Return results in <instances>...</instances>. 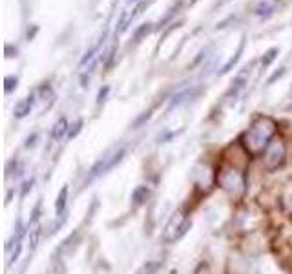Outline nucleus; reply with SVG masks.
I'll use <instances>...</instances> for the list:
<instances>
[{"label":"nucleus","mask_w":292,"mask_h":274,"mask_svg":"<svg viewBox=\"0 0 292 274\" xmlns=\"http://www.w3.org/2000/svg\"><path fill=\"white\" fill-rule=\"evenodd\" d=\"M276 128H278V124H276L274 119L267 117V115H259L258 119H254L250 128L243 135V145L250 154H259L269 146L270 141L274 139Z\"/></svg>","instance_id":"f257e3e1"},{"label":"nucleus","mask_w":292,"mask_h":274,"mask_svg":"<svg viewBox=\"0 0 292 274\" xmlns=\"http://www.w3.org/2000/svg\"><path fill=\"white\" fill-rule=\"evenodd\" d=\"M285 154H287V148H285L283 139L274 137V139L269 143V146L265 148V154H263L265 167L269 168V170H276L278 167L283 165V161H285Z\"/></svg>","instance_id":"f03ea898"},{"label":"nucleus","mask_w":292,"mask_h":274,"mask_svg":"<svg viewBox=\"0 0 292 274\" xmlns=\"http://www.w3.org/2000/svg\"><path fill=\"white\" fill-rule=\"evenodd\" d=\"M190 227V221L186 219L185 216V210L183 208H179L177 212L170 218V221L166 223V227H164V232H163V240L164 241H175L179 240L181 236L185 234L186 229Z\"/></svg>","instance_id":"7ed1b4c3"},{"label":"nucleus","mask_w":292,"mask_h":274,"mask_svg":"<svg viewBox=\"0 0 292 274\" xmlns=\"http://www.w3.org/2000/svg\"><path fill=\"white\" fill-rule=\"evenodd\" d=\"M124 157V148H121V150H117L113 156L110 157H102L101 161H97L95 165H93V168L90 170V178H88V181H91V179L99 178V176H102V174L110 172L115 165H119L121 163V159Z\"/></svg>","instance_id":"20e7f679"},{"label":"nucleus","mask_w":292,"mask_h":274,"mask_svg":"<svg viewBox=\"0 0 292 274\" xmlns=\"http://www.w3.org/2000/svg\"><path fill=\"white\" fill-rule=\"evenodd\" d=\"M221 185H223V188L228 192H232V194H239V192H243V186H245V179H243V176L237 170H234V168H230V170H225V172L221 174Z\"/></svg>","instance_id":"39448f33"},{"label":"nucleus","mask_w":292,"mask_h":274,"mask_svg":"<svg viewBox=\"0 0 292 274\" xmlns=\"http://www.w3.org/2000/svg\"><path fill=\"white\" fill-rule=\"evenodd\" d=\"M33 104H35V97L33 95H28V97H24V99H20V101L15 104V110H13V112H15V117L24 119L29 112H31Z\"/></svg>","instance_id":"423d86ee"},{"label":"nucleus","mask_w":292,"mask_h":274,"mask_svg":"<svg viewBox=\"0 0 292 274\" xmlns=\"http://www.w3.org/2000/svg\"><path fill=\"white\" fill-rule=\"evenodd\" d=\"M247 75H248V68H245L239 75H237L234 81H232V86H230V90H228V93L226 95L230 97V95H237L239 93V90H243L245 88V84H247Z\"/></svg>","instance_id":"0eeeda50"},{"label":"nucleus","mask_w":292,"mask_h":274,"mask_svg":"<svg viewBox=\"0 0 292 274\" xmlns=\"http://www.w3.org/2000/svg\"><path fill=\"white\" fill-rule=\"evenodd\" d=\"M196 95H199V90H197V88L185 90V91H181V93L174 95V99H172V102H170V108L179 106V104H183V102H186V101H190V99H194Z\"/></svg>","instance_id":"6e6552de"},{"label":"nucleus","mask_w":292,"mask_h":274,"mask_svg":"<svg viewBox=\"0 0 292 274\" xmlns=\"http://www.w3.org/2000/svg\"><path fill=\"white\" fill-rule=\"evenodd\" d=\"M148 196H150L148 186H145V185L137 186V188L132 192V201H134V207H141V205H143V203L148 199Z\"/></svg>","instance_id":"1a4fd4ad"},{"label":"nucleus","mask_w":292,"mask_h":274,"mask_svg":"<svg viewBox=\"0 0 292 274\" xmlns=\"http://www.w3.org/2000/svg\"><path fill=\"white\" fill-rule=\"evenodd\" d=\"M243 48H245V37H243L241 39V42H239V46H237V51H236V55L232 57L230 61L226 62L225 66L221 68V70H219V75H225V73H228L232 70V68L236 66L237 64V61H239V57H241V53H243Z\"/></svg>","instance_id":"9d476101"},{"label":"nucleus","mask_w":292,"mask_h":274,"mask_svg":"<svg viewBox=\"0 0 292 274\" xmlns=\"http://www.w3.org/2000/svg\"><path fill=\"white\" fill-rule=\"evenodd\" d=\"M68 130H70V126H68L66 117H61L55 124H53V130H51V137H53L55 141L57 139H62Z\"/></svg>","instance_id":"9b49d317"},{"label":"nucleus","mask_w":292,"mask_h":274,"mask_svg":"<svg viewBox=\"0 0 292 274\" xmlns=\"http://www.w3.org/2000/svg\"><path fill=\"white\" fill-rule=\"evenodd\" d=\"M66 203H68V186H62L59 196L55 199V212L57 216H62L64 210H66Z\"/></svg>","instance_id":"f8f14e48"},{"label":"nucleus","mask_w":292,"mask_h":274,"mask_svg":"<svg viewBox=\"0 0 292 274\" xmlns=\"http://www.w3.org/2000/svg\"><path fill=\"white\" fill-rule=\"evenodd\" d=\"M152 31H153V24H150V22L141 24L139 28L134 31V37H132V40H134L135 44H137V42H141V40L145 39V37H148V35L152 33Z\"/></svg>","instance_id":"ddd939ff"},{"label":"nucleus","mask_w":292,"mask_h":274,"mask_svg":"<svg viewBox=\"0 0 292 274\" xmlns=\"http://www.w3.org/2000/svg\"><path fill=\"white\" fill-rule=\"evenodd\" d=\"M280 55V48H270V50H267L263 53V57H261V66L263 68H269L272 62H274L276 57Z\"/></svg>","instance_id":"4468645a"},{"label":"nucleus","mask_w":292,"mask_h":274,"mask_svg":"<svg viewBox=\"0 0 292 274\" xmlns=\"http://www.w3.org/2000/svg\"><path fill=\"white\" fill-rule=\"evenodd\" d=\"M179 7H181V2H177V4H174V6L170 7L168 11H166V15H164V17L161 18V20H159L157 29H163V28H164V24L170 22V18H172V17H174V15H175V13L179 11Z\"/></svg>","instance_id":"2eb2a0df"},{"label":"nucleus","mask_w":292,"mask_h":274,"mask_svg":"<svg viewBox=\"0 0 292 274\" xmlns=\"http://www.w3.org/2000/svg\"><path fill=\"white\" fill-rule=\"evenodd\" d=\"M272 11H274V6H272V4H267V2H261V4L256 6V15H258V17H270Z\"/></svg>","instance_id":"dca6fc26"},{"label":"nucleus","mask_w":292,"mask_h":274,"mask_svg":"<svg viewBox=\"0 0 292 274\" xmlns=\"http://www.w3.org/2000/svg\"><path fill=\"white\" fill-rule=\"evenodd\" d=\"M4 84H6V86H4V90H6V93H11L13 90H15V88L18 86V79H17V77H13V75H7V77L4 79Z\"/></svg>","instance_id":"f3484780"},{"label":"nucleus","mask_w":292,"mask_h":274,"mask_svg":"<svg viewBox=\"0 0 292 274\" xmlns=\"http://www.w3.org/2000/svg\"><path fill=\"white\" fill-rule=\"evenodd\" d=\"M283 205L287 207V210H289V212H292V183L287 186L285 194H283Z\"/></svg>","instance_id":"a211bd4d"},{"label":"nucleus","mask_w":292,"mask_h":274,"mask_svg":"<svg viewBox=\"0 0 292 274\" xmlns=\"http://www.w3.org/2000/svg\"><path fill=\"white\" fill-rule=\"evenodd\" d=\"M39 240H40V229L29 230V245H31V251H35V249H37V245H39Z\"/></svg>","instance_id":"6ab92c4d"},{"label":"nucleus","mask_w":292,"mask_h":274,"mask_svg":"<svg viewBox=\"0 0 292 274\" xmlns=\"http://www.w3.org/2000/svg\"><path fill=\"white\" fill-rule=\"evenodd\" d=\"M80 128H82V121L79 119L77 123L70 126V130H68V137H70V139H73V137H77V135H79V132H80Z\"/></svg>","instance_id":"aec40b11"},{"label":"nucleus","mask_w":292,"mask_h":274,"mask_svg":"<svg viewBox=\"0 0 292 274\" xmlns=\"http://www.w3.org/2000/svg\"><path fill=\"white\" fill-rule=\"evenodd\" d=\"M37 33H39V26H37V24H31L28 28V31H26V40H33L35 37H37Z\"/></svg>","instance_id":"412c9836"},{"label":"nucleus","mask_w":292,"mask_h":274,"mask_svg":"<svg viewBox=\"0 0 292 274\" xmlns=\"http://www.w3.org/2000/svg\"><path fill=\"white\" fill-rule=\"evenodd\" d=\"M108 93H110V88H108V86H104V88L99 90V95H97V104H102V102L106 101Z\"/></svg>","instance_id":"4be33fe9"},{"label":"nucleus","mask_w":292,"mask_h":274,"mask_svg":"<svg viewBox=\"0 0 292 274\" xmlns=\"http://www.w3.org/2000/svg\"><path fill=\"white\" fill-rule=\"evenodd\" d=\"M283 75H285V68H280V70H278V72H276V73H272V77H269V81H267V84L276 83V81H278V79H281V77H283Z\"/></svg>","instance_id":"5701e85b"},{"label":"nucleus","mask_w":292,"mask_h":274,"mask_svg":"<svg viewBox=\"0 0 292 274\" xmlns=\"http://www.w3.org/2000/svg\"><path fill=\"white\" fill-rule=\"evenodd\" d=\"M4 53H6L7 59H13V57H17L18 50H17V48H13L11 44H6V48H4Z\"/></svg>","instance_id":"b1692460"},{"label":"nucleus","mask_w":292,"mask_h":274,"mask_svg":"<svg viewBox=\"0 0 292 274\" xmlns=\"http://www.w3.org/2000/svg\"><path fill=\"white\" fill-rule=\"evenodd\" d=\"M95 51H97V48H91L88 53H86L84 57H82V61H80V66H84L86 62H90V61H93V55H95Z\"/></svg>","instance_id":"393cba45"},{"label":"nucleus","mask_w":292,"mask_h":274,"mask_svg":"<svg viewBox=\"0 0 292 274\" xmlns=\"http://www.w3.org/2000/svg\"><path fill=\"white\" fill-rule=\"evenodd\" d=\"M148 119H150V112H145V113H143V115H141V117L134 123V128H139L141 124H145L146 121H148Z\"/></svg>","instance_id":"a878e982"},{"label":"nucleus","mask_w":292,"mask_h":274,"mask_svg":"<svg viewBox=\"0 0 292 274\" xmlns=\"http://www.w3.org/2000/svg\"><path fill=\"white\" fill-rule=\"evenodd\" d=\"M157 267H159V263H157V262H150V263H146V265H145V269H143V273L152 274Z\"/></svg>","instance_id":"bb28decb"},{"label":"nucleus","mask_w":292,"mask_h":274,"mask_svg":"<svg viewBox=\"0 0 292 274\" xmlns=\"http://www.w3.org/2000/svg\"><path fill=\"white\" fill-rule=\"evenodd\" d=\"M181 26H183V20H179V22H174V24H172V28L166 29V31H164V33H163V37H161V42H163V40L166 39V37H168L170 31H172V29H177V28H181ZM161 42H159V44H161Z\"/></svg>","instance_id":"cd10ccee"},{"label":"nucleus","mask_w":292,"mask_h":274,"mask_svg":"<svg viewBox=\"0 0 292 274\" xmlns=\"http://www.w3.org/2000/svg\"><path fill=\"white\" fill-rule=\"evenodd\" d=\"M35 141H37V135H31V137H28V139H26V146H28V148H29V146H35Z\"/></svg>","instance_id":"c85d7f7f"},{"label":"nucleus","mask_w":292,"mask_h":274,"mask_svg":"<svg viewBox=\"0 0 292 274\" xmlns=\"http://www.w3.org/2000/svg\"><path fill=\"white\" fill-rule=\"evenodd\" d=\"M31 185H33V179H29V181H26V183H24V190H22V194H26L28 190H31Z\"/></svg>","instance_id":"c756f323"},{"label":"nucleus","mask_w":292,"mask_h":274,"mask_svg":"<svg viewBox=\"0 0 292 274\" xmlns=\"http://www.w3.org/2000/svg\"><path fill=\"white\" fill-rule=\"evenodd\" d=\"M134 2H137V0H128V4H134Z\"/></svg>","instance_id":"7c9ffc66"},{"label":"nucleus","mask_w":292,"mask_h":274,"mask_svg":"<svg viewBox=\"0 0 292 274\" xmlns=\"http://www.w3.org/2000/svg\"><path fill=\"white\" fill-rule=\"evenodd\" d=\"M196 2H197V0H190V4H196Z\"/></svg>","instance_id":"2f4dec72"}]
</instances>
